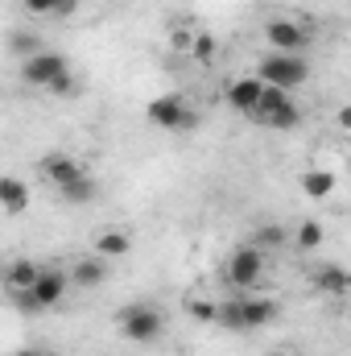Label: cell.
I'll list each match as a JSON object with an SVG mask.
<instances>
[{
    "instance_id": "4fadbf2b",
    "label": "cell",
    "mask_w": 351,
    "mask_h": 356,
    "mask_svg": "<svg viewBox=\"0 0 351 356\" xmlns=\"http://www.w3.org/2000/svg\"><path fill=\"white\" fill-rule=\"evenodd\" d=\"M248 245H252L257 253H277V249L289 245V232H285V224H257Z\"/></svg>"
},
{
    "instance_id": "ba28073f",
    "label": "cell",
    "mask_w": 351,
    "mask_h": 356,
    "mask_svg": "<svg viewBox=\"0 0 351 356\" xmlns=\"http://www.w3.org/2000/svg\"><path fill=\"white\" fill-rule=\"evenodd\" d=\"M145 112L157 129H190L194 124V108L182 95H157V99H149Z\"/></svg>"
},
{
    "instance_id": "d6986e66",
    "label": "cell",
    "mask_w": 351,
    "mask_h": 356,
    "mask_svg": "<svg viewBox=\"0 0 351 356\" xmlns=\"http://www.w3.org/2000/svg\"><path fill=\"white\" fill-rule=\"evenodd\" d=\"M302 191H306L310 199H327V195L335 191V175H331V170H306V175H302Z\"/></svg>"
},
{
    "instance_id": "8992f818",
    "label": "cell",
    "mask_w": 351,
    "mask_h": 356,
    "mask_svg": "<svg viewBox=\"0 0 351 356\" xmlns=\"http://www.w3.org/2000/svg\"><path fill=\"white\" fill-rule=\"evenodd\" d=\"M261 273H264V253H257L252 245L236 249V253L228 257V266H223V277H228L236 290H252V286L261 282Z\"/></svg>"
},
{
    "instance_id": "603a6c76",
    "label": "cell",
    "mask_w": 351,
    "mask_h": 356,
    "mask_svg": "<svg viewBox=\"0 0 351 356\" xmlns=\"http://www.w3.org/2000/svg\"><path fill=\"white\" fill-rule=\"evenodd\" d=\"M186 54H194L198 63H207V58L215 54V38H211V33H194V42H190V50H186Z\"/></svg>"
},
{
    "instance_id": "ac0fdd59",
    "label": "cell",
    "mask_w": 351,
    "mask_h": 356,
    "mask_svg": "<svg viewBox=\"0 0 351 356\" xmlns=\"http://www.w3.org/2000/svg\"><path fill=\"white\" fill-rule=\"evenodd\" d=\"M289 245H293V249H302V253H314V249L323 245V224H318V220L298 224V232L289 236Z\"/></svg>"
},
{
    "instance_id": "3957f363",
    "label": "cell",
    "mask_w": 351,
    "mask_h": 356,
    "mask_svg": "<svg viewBox=\"0 0 351 356\" xmlns=\"http://www.w3.org/2000/svg\"><path fill=\"white\" fill-rule=\"evenodd\" d=\"M116 323H120V332H124L132 344H153V340H162V332H166V315H162L157 307H149V302L124 307Z\"/></svg>"
},
{
    "instance_id": "277c9868",
    "label": "cell",
    "mask_w": 351,
    "mask_h": 356,
    "mask_svg": "<svg viewBox=\"0 0 351 356\" xmlns=\"http://www.w3.org/2000/svg\"><path fill=\"white\" fill-rule=\"evenodd\" d=\"M248 120H261L268 129H298L302 124V108L289 99V91H277V88H264L261 91V104Z\"/></svg>"
},
{
    "instance_id": "8fae6325",
    "label": "cell",
    "mask_w": 351,
    "mask_h": 356,
    "mask_svg": "<svg viewBox=\"0 0 351 356\" xmlns=\"http://www.w3.org/2000/svg\"><path fill=\"white\" fill-rule=\"evenodd\" d=\"M261 91H264V83L257 79V75L232 79V83H228V104H232L240 116H252V112H257V104H261Z\"/></svg>"
},
{
    "instance_id": "44dd1931",
    "label": "cell",
    "mask_w": 351,
    "mask_h": 356,
    "mask_svg": "<svg viewBox=\"0 0 351 356\" xmlns=\"http://www.w3.org/2000/svg\"><path fill=\"white\" fill-rule=\"evenodd\" d=\"M79 0H25L29 13H42V17H71Z\"/></svg>"
},
{
    "instance_id": "7a4b0ae2",
    "label": "cell",
    "mask_w": 351,
    "mask_h": 356,
    "mask_svg": "<svg viewBox=\"0 0 351 356\" xmlns=\"http://www.w3.org/2000/svg\"><path fill=\"white\" fill-rule=\"evenodd\" d=\"M310 75V63L302 54H268L261 67H257V79L264 88H277V91H293L306 83Z\"/></svg>"
},
{
    "instance_id": "5b68a950",
    "label": "cell",
    "mask_w": 351,
    "mask_h": 356,
    "mask_svg": "<svg viewBox=\"0 0 351 356\" xmlns=\"http://www.w3.org/2000/svg\"><path fill=\"white\" fill-rule=\"evenodd\" d=\"M264 42L273 46V54H302L310 46V29L298 25L293 17H273L264 25Z\"/></svg>"
},
{
    "instance_id": "83f0119b",
    "label": "cell",
    "mask_w": 351,
    "mask_h": 356,
    "mask_svg": "<svg viewBox=\"0 0 351 356\" xmlns=\"http://www.w3.org/2000/svg\"><path fill=\"white\" fill-rule=\"evenodd\" d=\"M268 356H293V353H268Z\"/></svg>"
},
{
    "instance_id": "484cf974",
    "label": "cell",
    "mask_w": 351,
    "mask_h": 356,
    "mask_svg": "<svg viewBox=\"0 0 351 356\" xmlns=\"http://www.w3.org/2000/svg\"><path fill=\"white\" fill-rule=\"evenodd\" d=\"M190 42H194L190 29H174V50H190Z\"/></svg>"
},
{
    "instance_id": "9a60e30c",
    "label": "cell",
    "mask_w": 351,
    "mask_h": 356,
    "mask_svg": "<svg viewBox=\"0 0 351 356\" xmlns=\"http://www.w3.org/2000/svg\"><path fill=\"white\" fill-rule=\"evenodd\" d=\"M128 249H132V236L120 232V228H108V232L95 236V257H103V261H108V257H124Z\"/></svg>"
},
{
    "instance_id": "7402d4cb",
    "label": "cell",
    "mask_w": 351,
    "mask_h": 356,
    "mask_svg": "<svg viewBox=\"0 0 351 356\" xmlns=\"http://www.w3.org/2000/svg\"><path fill=\"white\" fill-rule=\"evenodd\" d=\"M186 311H190V319H198V323H215V302H211V298H186Z\"/></svg>"
},
{
    "instance_id": "2e32d148",
    "label": "cell",
    "mask_w": 351,
    "mask_h": 356,
    "mask_svg": "<svg viewBox=\"0 0 351 356\" xmlns=\"http://www.w3.org/2000/svg\"><path fill=\"white\" fill-rule=\"evenodd\" d=\"M310 277H314V286H318V290L339 294V298L348 294V286H351V277H348V269H343V266H318Z\"/></svg>"
},
{
    "instance_id": "7c38bea8",
    "label": "cell",
    "mask_w": 351,
    "mask_h": 356,
    "mask_svg": "<svg viewBox=\"0 0 351 356\" xmlns=\"http://www.w3.org/2000/svg\"><path fill=\"white\" fill-rule=\"evenodd\" d=\"M0 211H8V216L29 211V186H25L21 178L0 175Z\"/></svg>"
},
{
    "instance_id": "ffe728a7",
    "label": "cell",
    "mask_w": 351,
    "mask_h": 356,
    "mask_svg": "<svg viewBox=\"0 0 351 356\" xmlns=\"http://www.w3.org/2000/svg\"><path fill=\"white\" fill-rule=\"evenodd\" d=\"M58 195H62L67 203H91V199H95V178H91V175H79L75 182H67Z\"/></svg>"
},
{
    "instance_id": "e0dca14e",
    "label": "cell",
    "mask_w": 351,
    "mask_h": 356,
    "mask_svg": "<svg viewBox=\"0 0 351 356\" xmlns=\"http://www.w3.org/2000/svg\"><path fill=\"white\" fill-rule=\"evenodd\" d=\"M71 282H79V286H103V277H108V266H103V257H79L71 273H67Z\"/></svg>"
},
{
    "instance_id": "4316f807",
    "label": "cell",
    "mask_w": 351,
    "mask_h": 356,
    "mask_svg": "<svg viewBox=\"0 0 351 356\" xmlns=\"http://www.w3.org/2000/svg\"><path fill=\"white\" fill-rule=\"evenodd\" d=\"M12 356H46V353H37V348H21V353H12Z\"/></svg>"
},
{
    "instance_id": "5bb4252c",
    "label": "cell",
    "mask_w": 351,
    "mask_h": 356,
    "mask_svg": "<svg viewBox=\"0 0 351 356\" xmlns=\"http://www.w3.org/2000/svg\"><path fill=\"white\" fill-rule=\"evenodd\" d=\"M37 273H42V266H37V261L17 257V261H8V266H4V286H8V290H29Z\"/></svg>"
},
{
    "instance_id": "52a82bcc",
    "label": "cell",
    "mask_w": 351,
    "mask_h": 356,
    "mask_svg": "<svg viewBox=\"0 0 351 356\" xmlns=\"http://www.w3.org/2000/svg\"><path fill=\"white\" fill-rule=\"evenodd\" d=\"M67 290H71V277H67V269H58V266H42V273H37L33 286H29L37 311H54V307L67 298Z\"/></svg>"
},
{
    "instance_id": "cb8c5ba5",
    "label": "cell",
    "mask_w": 351,
    "mask_h": 356,
    "mask_svg": "<svg viewBox=\"0 0 351 356\" xmlns=\"http://www.w3.org/2000/svg\"><path fill=\"white\" fill-rule=\"evenodd\" d=\"M12 50H17L21 58H29V54H37V38H29V33H21V38H12Z\"/></svg>"
},
{
    "instance_id": "30bf717a",
    "label": "cell",
    "mask_w": 351,
    "mask_h": 356,
    "mask_svg": "<svg viewBox=\"0 0 351 356\" xmlns=\"http://www.w3.org/2000/svg\"><path fill=\"white\" fill-rule=\"evenodd\" d=\"M42 175H46L50 186H58V191H62L67 182H75V178L87 175V170H83V162H79V158H71V154H46V158H42Z\"/></svg>"
},
{
    "instance_id": "9c48e42d",
    "label": "cell",
    "mask_w": 351,
    "mask_h": 356,
    "mask_svg": "<svg viewBox=\"0 0 351 356\" xmlns=\"http://www.w3.org/2000/svg\"><path fill=\"white\" fill-rule=\"evenodd\" d=\"M236 315H240V332H257V327L277 319V298L248 290L244 298H236Z\"/></svg>"
},
{
    "instance_id": "6da1fadb",
    "label": "cell",
    "mask_w": 351,
    "mask_h": 356,
    "mask_svg": "<svg viewBox=\"0 0 351 356\" xmlns=\"http://www.w3.org/2000/svg\"><path fill=\"white\" fill-rule=\"evenodd\" d=\"M21 83L67 95V91L75 88V75H71V63H67L62 54H54V50H37V54H29V58L21 63Z\"/></svg>"
},
{
    "instance_id": "d4e9b609",
    "label": "cell",
    "mask_w": 351,
    "mask_h": 356,
    "mask_svg": "<svg viewBox=\"0 0 351 356\" xmlns=\"http://www.w3.org/2000/svg\"><path fill=\"white\" fill-rule=\"evenodd\" d=\"M12 302H17L25 315H37V302H33V294H29V290H12Z\"/></svg>"
}]
</instances>
